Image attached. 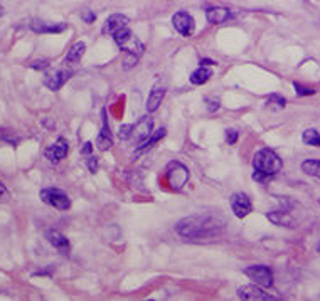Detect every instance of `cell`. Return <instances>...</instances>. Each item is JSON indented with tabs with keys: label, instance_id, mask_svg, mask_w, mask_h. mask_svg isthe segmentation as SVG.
Wrapping results in <instances>:
<instances>
[{
	"label": "cell",
	"instance_id": "6da1fadb",
	"mask_svg": "<svg viewBox=\"0 0 320 301\" xmlns=\"http://www.w3.org/2000/svg\"><path fill=\"white\" fill-rule=\"evenodd\" d=\"M224 221L216 216H189L180 219L176 225L179 236L185 239H204V237L219 236L224 230Z\"/></svg>",
	"mask_w": 320,
	"mask_h": 301
},
{
	"label": "cell",
	"instance_id": "7a4b0ae2",
	"mask_svg": "<svg viewBox=\"0 0 320 301\" xmlns=\"http://www.w3.org/2000/svg\"><path fill=\"white\" fill-rule=\"evenodd\" d=\"M282 167V158L271 148H261L253 157V178L256 182H265L266 178L276 175Z\"/></svg>",
	"mask_w": 320,
	"mask_h": 301
},
{
	"label": "cell",
	"instance_id": "3957f363",
	"mask_svg": "<svg viewBox=\"0 0 320 301\" xmlns=\"http://www.w3.org/2000/svg\"><path fill=\"white\" fill-rule=\"evenodd\" d=\"M113 39H115L116 45H118L121 51H125L126 54H132L137 57H140L143 54V51H145L143 42L132 31H128V27L121 29L120 32H116Z\"/></svg>",
	"mask_w": 320,
	"mask_h": 301
},
{
	"label": "cell",
	"instance_id": "277c9868",
	"mask_svg": "<svg viewBox=\"0 0 320 301\" xmlns=\"http://www.w3.org/2000/svg\"><path fill=\"white\" fill-rule=\"evenodd\" d=\"M165 178H167L168 187H170L172 190H176V192H179V190H182L189 182L187 167L182 165L180 161H170L165 169Z\"/></svg>",
	"mask_w": 320,
	"mask_h": 301
},
{
	"label": "cell",
	"instance_id": "5b68a950",
	"mask_svg": "<svg viewBox=\"0 0 320 301\" xmlns=\"http://www.w3.org/2000/svg\"><path fill=\"white\" fill-rule=\"evenodd\" d=\"M40 199L44 204H48L51 207H54L57 211H69L71 209V199L68 197L66 192H62L61 189H42L40 190Z\"/></svg>",
	"mask_w": 320,
	"mask_h": 301
},
{
	"label": "cell",
	"instance_id": "8992f818",
	"mask_svg": "<svg viewBox=\"0 0 320 301\" xmlns=\"http://www.w3.org/2000/svg\"><path fill=\"white\" fill-rule=\"evenodd\" d=\"M244 274H246L249 280H253L254 285H258L261 288L273 286V273L268 266H263V264L248 266V268L244 269Z\"/></svg>",
	"mask_w": 320,
	"mask_h": 301
},
{
	"label": "cell",
	"instance_id": "52a82bcc",
	"mask_svg": "<svg viewBox=\"0 0 320 301\" xmlns=\"http://www.w3.org/2000/svg\"><path fill=\"white\" fill-rule=\"evenodd\" d=\"M172 24H174V27H176V31L180 34V36H184V37H190L192 34H194V31H196L194 17H192L189 12H184V10H180V12L174 14Z\"/></svg>",
	"mask_w": 320,
	"mask_h": 301
},
{
	"label": "cell",
	"instance_id": "ba28073f",
	"mask_svg": "<svg viewBox=\"0 0 320 301\" xmlns=\"http://www.w3.org/2000/svg\"><path fill=\"white\" fill-rule=\"evenodd\" d=\"M229 204H231V209H232V212H234V216L238 219L246 217L248 214L253 211L251 199H249L248 194H244V192L232 194L231 199H229Z\"/></svg>",
	"mask_w": 320,
	"mask_h": 301
},
{
	"label": "cell",
	"instance_id": "9c48e42d",
	"mask_svg": "<svg viewBox=\"0 0 320 301\" xmlns=\"http://www.w3.org/2000/svg\"><path fill=\"white\" fill-rule=\"evenodd\" d=\"M238 296L246 301H275L278 299L273 294H268L265 289H261L258 285H246L238 288Z\"/></svg>",
	"mask_w": 320,
	"mask_h": 301
},
{
	"label": "cell",
	"instance_id": "30bf717a",
	"mask_svg": "<svg viewBox=\"0 0 320 301\" xmlns=\"http://www.w3.org/2000/svg\"><path fill=\"white\" fill-rule=\"evenodd\" d=\"M71 76H73L71 69H54V71H49L44 76V84L48 86L51 91H57L66 84V81Z\"/></svg>",
	"mask_w": 320,
	"mask_h": 301
},
{
	"label": "cell",
	"instance_id": "8fae6325",
	"mask_svg": "<svg viewBox=\"0 0 320 301\" xmlns=\"http://www.w3.org/2000/svg\"><path fill=\"white\" fill-rule=\"evenodd\" d=\"M68 150H69L68 142L64 140V138H57L56 143H52L51 147L46 148L44 157L48 158L51 164H59V161L68 155Z\"/></svg>",
	"mask_w": 320,
	"mask_h": 301
},
{
	"label": "cell",
	"instance_id": "7c38bea8",
	"mask_svg": "<svg viewBox=\"0 0 320 301\" xmlns=\"http://www.w3.org/2000/svg\"><path fill=\"white\" fill-rule=\"evenodd\" d=\"M130 24V19L123 14H113L110 15L106 22L103 26V34H108V36H115L116 32H120L121 29H126Z\"/></svg>",
	"mask_w": 320,
	"mask_h": 301
},
{
	"label": "cell",
	"instance_id": "4fadbf2b",
	"mask_svg": "<svg viewBox=\"0 0 320 301\" xmlns=\"http://www.w3.org/2000/svg\"><path fill=\"white\" fill-rule=\"evenodd\" d=\"M154 130V120L150 117H143L133 125V133H132V140H135L137 145L142 140H145L148 135H152Z\"/></svg>",
	"mask_w": 320,
	"mask_h": 301
},
{
	"label": "cell",
	"instance_id": "5bb4252c",
	"mask_svg": "<svg viewBox=\"0 0 320 301\" xmlns=\"http://www.w3.org/2000/svg\"><path fill=\"white\" fill-rule=\"evenodd\" d=\"M46 239L49 241V244L57 249L61 254H69V251H71V244H69V241H68V237L66 236H62L59 230H46Z\"/></svg>",
	"mask_w": 320,
	"mask_h": 301
},
{
	"label": "cell",
	"instance_id": "9a60e30c",
	"mask_svg": "<svg viewBox=\"0 0 320 301\" xmlns=\"http://www.w3.org/2000/svg\"><path fill=\"white\" fill-rule=\"evenodd\" d=\"M165 133H167L165 128H160V130H157L155 133H152V135H148L147 138H145V140H142L140 143L137 145L135 152H133V158H138L140 155L147 153L150 148H154V145L159 140H162V138L165 136Z\"/></svg>",
	"mask_w": 320,
	"mask_h": 301
},
{
	"label": "cell",
	"instance_id": "2e32d148",
	"mask_svg": "<svg viewBox=\"0 0 320 301\" xmlns=\"http://www.w3.org/2000/svg\"><path fill=\"white\" fill-rule=\"evenodd\" d=\"M112 145H113V136H112V131H110L108 118L103 109V126H101L100 135L96 138V148L100 150V152H106V150L112 148Z\"/></svg>",
	"mask_w": 320,
	"mask_h": 301
},
{
	"label": "cell",
	"instance_id": "e0dca14e",
	"mask_svg": "<svg viewBox=\"0 0 320 301\" xmlns=\"http://www.w3.org/2000/svg\"><path fill=\"white\" fill-rule=\"evenodd\" d=\"M231 17H232L231 10L226 7H207L206 9V19L209 24H214V26L224 24Z\"/></svg>",
	"mask_w": 320,
	"mask_h": 301
},
{
	"label": "cell",
	"instance_id": "ac0fdd59",
	"mask_svg": "<svg viewBox=\"0 0 320 301\" xmlns=\"http://www.w3.org/2000/svg\"><path fill=\"white\" fill-rule=\"evenodd\" d=\"M31 29L37 34H59L62 31H66L68 24H51V22H40V20H32L31 22Z\"/></svg>",
	"mask_w": 320,
	"mask_h": 301
},
{
	"label": "cell",
	"instance_id": "d6986e66",
	"mask_svg": "<svg viewBox=\"0 0 320 301\" xmlns=\"http://www.w3.org/2000/svg\"><path fill=\"white\" fill-rule=\"evenodd\" d=\"M165 96V88L164 86H154L152 91H150V95L147 98V111L148 113H154L159 109L162 100H164Z\"/></svg>",
	"mask_w": 320,
	"mask_h": 301
},
{
	"label": "cell",
	"instance_id": "ffe728a7",
	"mask_svg": "<svg viewBox=\"0 0 320 301\" xmlns=\"http://www.w3.org/2000/svg\"><path fill=\"white\" fill-rule=\"evenodd\" d=\"M268 221H271L273 224L276 225H283V227H295V221L293 217L290 216L288 212L285 211H273V212H268Z\"/></svg>",
	"mask_w": 320,
	"mask_h": 301
},
{
	"label": "cell",
	"instance_id": "44dd1931",
	"mask_svg": "<svg viewBox=\"0 0 320 301\" xmlns=\"http://www.w3.org/2000/svg\"><path fill=\"white\" fill-rule=\"evenodd\" d=\"M84 51H86V44L84 42L73 44L71 49L68 51L66 57H64V62H66V64H69V66L78 64V62L81 61V57H83V54H84Z\"/></svg>",
	"mask_w": 320,
	"mask_h": 301
},
{
	"label": "cell",
	"instance_id": "7402d4cb",
	"mask_svg": "<svg viewBox=\"0 0 320 301\" xmlns=\"http://www.w3.org/2000/svg\"><path fill=\"white\" fill-rule=\"evenodd\" d=\"M212 76V71L206 66H201L197 67L194 73L190 74V83L194 86H201V84H206L209 79Z\"/></svg>",
	"mask_w": 320,
	"mask_h": 301
},
{
	"label": "cell",
	"instance_id": "603a6c76",
	"mask_svg": "<svg viewBox=\"0 0 320 301\" xmlns=\"http://www.w3.org/2000/svg\"><path fill=\"white\" fill-rule=\"evenodd\" d=\"M302 170H304L307 175L320 178V160H305L304 164H302Z\"/></svg>",
	"mask_w": 320,
	"mask_h": 301
},
{
	"label": "cell",
	"instance_id": "cb8c5ba5",
	"mask_svg": "<svg viewBox=\"0 0 320 301\" xmlns=\"http://www.w3.org/2000/svg\"><path fill=\"white\" fill-rule=\"evenodd\" d=\"M302 140L305 145H310V147H320V133L317 130H305L304 135H302Z\"/></svg>",
	"mask_w": 320,
	"mask_h": 301
},
{
	"label": "cell",
	"instance_id": "d4e9b609",
	"mask_svg": "<svg viewBox=\"0 0 320 301\" xmlns=\"http://www.w3.org/2000/svg\"><path fill=\"white\" fill-rule=\"evenodd\" d=\"M132 133H133V125H121L118 130V138L121 142L132 140Z\"/></svg>",
	"mask_w": 320,
	"mask_h": 301
},
{
	"label": "cell",
	"instance_id": "484cf974",
	"mask_svg": "<svg viewBox=\"0 0 320 301\" xmlns=\"http://www.w3.org/2000/svg\"><path fill=\"white\" fill-rule=\"evenodd\" d=\"M86 167H88V170L91 173H96L98 169H100V161H98V157H95V155H88V160H86Z\"/></svg>",
	"mask_w": 320,
	"mask_h": 301
},
{
	"label": "cell",
	"instance_id": "4316f807",
	"mask_svg": "<svg viewBox=\"0 0 320 301\" xmlns=\"http://www.w3.org/2000/svg\"><path fill=\"white\" fill-rule=\"evenodd\" d=\"M295 89H296V95L298 96H310V95H315V89H310V88H305V86H302L298 83H295Z\"/></svg>",
	"mask_w": 320,
	"mask_h": 301
},
{
	"label": "cell",
	"instance_id": "83f0119b",
	"mask_svg": "<svg viewBox=\"0 0 320 301\" xmlns=\"http://www.w3.org/2000/svg\"><path fill=\"white\" fill-rule=\"evenodd\" d=\"M268 103H270V105H271V103H275L276 106L283 108L285 105H287V100H285V98H282V96H278V95H271L268 98Z\"/></svg>",
	"mask_w": 320,
	"mask_h": 301
},
{
	"label": "cell",
	"instance_id": "f1b7e54d",
	"mask_svg": "<svg viewBox=\"0 0 320 301\" xmlns=\"http://www.w3.org/2000/svg\"><path fill=\"white\" fill-rule=\"evenodd\" d=\"M238 131L236 130H228L226 131V140H228V145H234L238 142Z\"/></svg>",
	"mask_w": 320,
	"mask_h": 301
},
{
	"label": "cell",
	"instance_id": "f546056e",
	"mask_svg": "<svg viewBox=\"0 0 320 301\" xmlns=\"http://www.w3.org/2000/svg\"><path fill=\"white\" fill-rule=\"evenodd\" d=\"M81 19H83L86 24H93L95 19H96V15L93 14V10H84V12L81 14Z\"/></svg>",
	"mask_w": 320,
	"mask_h": 301
},
{
	"label": "cell",
	"instance_id": "4dcf8cb0",
	"mask_svg": "<svg viewBox=\"0 0 320 301\" xmlns=\"http://www.w3.org/2000/svg\"><path fill=\"white\" fill-rule=\"evenodd\" d=\"M206 103H209V105H207V109H209V111H218V109H219V100H211V98H207V100H206Z\"/></svg>",
	"mask_w": 320,
	"mask_h": 301
},
{
	"label": "cell",
	"instance_id": "1f68e13d",
	"mask_svg": "<svg viewBox=\"0 0 320 301\" xmlns=\"http://www.w3.org/2000/svg\"><path fill=\"white\" fill-rule=\"evenodd\" d=\"M32 69H48L49 67V61H36V62H32L31 64Z\"/></svg>",
	"mask_w": 320,
	"mask_h": 301
},
{
	"label": "cell",
	"instance_id": "d6a6232c",
	"mask_svg": "<svg viewBox=\"0 0 320 301\" xmlns=\"http://www.w3.org/2000/svg\"><path fill=\"white\" fill-rule=\"evenodd\" d=\"M9 199V190L5 189V185L0 182V202H5Z\"/></svg>",
	"mask_w": 320,
	"mask_h": 301
},
{
	"label": "cell",
	"instance_id": "836d02e7",
	"mask_svg": "<svg viewBox=\"0 0 320 301\" xmlns=\"http://www.w3.org/2000/svg\"><path fill=\"white\" fill-rule=\"evenodd\" d=\"M91 152H93V143L91 142H86L83 150H81V153H83V155H91Z\"/></svg>",
	"mask_w": 320,
	"mask_h": 301
},
{
	"label": "cell",
	"instance_id": "e575fe53",
	"mask_svg": "<svg viewBox=\"0 0 320 301\" xmlns=\"http://www.w3.org/2000/svg\"><path fill=\"white\" fill-rule=\"evenodd\" d=\"M201 62H202V66H211V64H214V61H211V59H202Z\"/></svg>",
	"mask_w": 320,
	"mask_h": 301
},
{
	"label": "cell",
	"instance_id": "d590c367",
	"mask_svg": "<svg viewBox=\"0 0 320 301\" xmlns=\"http://www.w3.org/2000/svg\"><path fill=\"white\" fill-rule=\"evenodd\" d=\"M4 15V9L2 7H0V17H2Z\"/></svg>",
	"mask_w": 320,
	"mask_h": 301
},
{
	"label": "cell",
	"instance_id": "8d00e7d4",
	"mask_svg": "<svg viewBox=\"0 0 320 301\" xmlns=\"http://www.w3.org/2000/svg\"><path fill=\"white\" fill-rule=\"evenodd\" d=\"M318 252H320V244H318Z\"/></svg>",
	"mask_w": 320,
	"mask_h": 301
}]
</instances>
